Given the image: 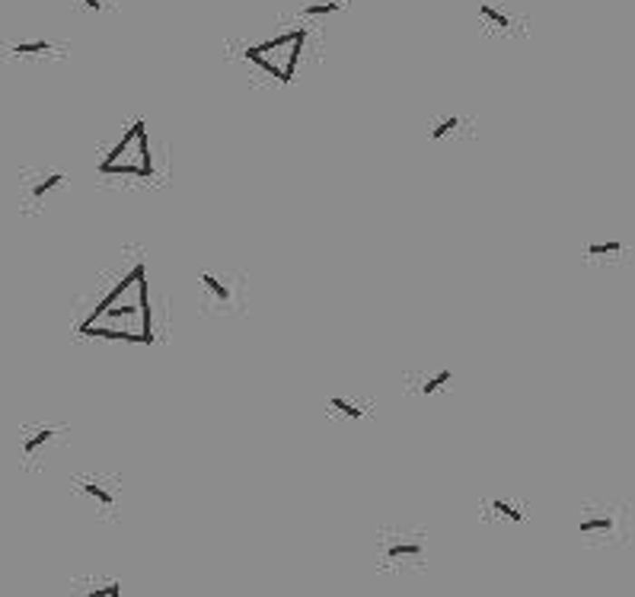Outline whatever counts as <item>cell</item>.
Returning <instances> with one entry per match:
<instances>
[{"mask_svg": "<svg viewBox=\"0 0 635 597\" xmlns=\"http://www.w3.org/2000/svg\"><path fill=\"white\" fill-rule=\"evenodd\" d=\"M319 42H323V35H319L317 23L291 16V20H281L271 33L259 35V39L227 42L224 58L243 67V73L249 77V87L278 90L298 77L300 64L307 58H317Z\"/></svg>", "mask_w": 635, "mask_h": 597, "instance_id": "cell-1", "label": "cell"}, {"mask_svg": "<svg viewBox=\"0 0 635 597\" xmlns=\"http://www.w3.org/2000/svg\"><path fill=\"white\" fill-rule=\"evenodd\" d=\"M96 182L112 189H160L170 182L166 144H160V151L153 147L144 119L122 125V132L103 147L96 160Z\"/></svg>", "mask_w": 635, "mask_h": 597, "instance_id": "cell-2", "label": "cell"}, {"mask_svg": "<svg viewBox=\"0 0 635 597\" xmlns=\"http://www.w3.org/2000/svg\"><path fill=\"white\" fill-rule=\"evenodd\" d=\"M431 569V533L418 524H384L374 540V572L380 578H418Z\"/></svg>", "mask_w": 635, "mask_h": 597, "instance_id": "cell-3", "label": "cell"}, {"mask_svg": "<svg viewBox=\"0 0 635 597\" xmlns=\"http://www.w3.org/2000/svg\"><path fill=\"white\" fill-rule=\"evenodd\" d=\"M578 540L591 550H626L632 546V504L622 498H588L575 511Z\"/></svg>", "mask_w": 635, "mask_h": 597, "instance_id": "cell-4", "label": "cell"}, {"mask_svg": "<svg viewBox=\"0 0 635 597\" xmlns=\"http://www.w3.org/2000/svg\"><path fill=\"white\" fill-rule=\"evenodd\" d=\"M199 310L211 319H243L249 313V275L237 266H214L199 275Z\"/></svg>", "mask_w": 635, "mask_h": 597, "instance_id": "cell-5", "label": "cell"}, {"mask_svg": "<svg viewBox=\"0 0 635 597\" xmlns=\"http://www.w3.org/2000/svg\"><path fill=\"white\" fill-rule=\"evenodd\" d=\"M71 498L103 524L125 518V476L119 470H86L71 476Z\"/></svg>", "mask_w": 635, "mask_h": 597, "instance_id": "cell-6", "label": "cell"}, {"mask_svg": "<svg viewBox=\"0 0 635 597\" xmlns=\"http://www.w3.org/2000/svg\"><path fill=\"white\" fill-rule=\"evenodd\" d=\"M71 176L58 166H26L20 170V214L39 218L52 201L71 192Z\"/></svg>", "mask_w": 635, "mask_h": 597, "instance_id": "cell-7", "label": "cell"}, {"mask_svg": "<svg viewBox=\"0 0 635 597\" xmlns=\"http://www.w3.org/2000/svg\"><path fill=\"white\" fill-rule=\"evenodd\" d=\"M71 441L67 422H29L20 428V470L39 473Z\"/></svg>", "mask_w": 635, "mask_h": 597, "instance_id": "cell-8", "label": "cell"}, {"mask_svg": "<svg viewBox=\"0 0 635 597\" xmlns=\"http://www.w3.org/2000/svg\"><path fill=\"white\" fill-rule=\"evenodd\" d=\"M476 26L492 42L527 39L530 16L514 0H476Z\"/></svg>", "mask_w": 635, "mask_h": 597, "instance_id": "cell-9", "label": "cell"}, {"mask_svg": "<svg viewBox=\"0 0 635 597\" xmlns=\"http://www.w3.org/2000/svg\"><path fill=\"white\" fill-rule=\"evenodd\" d=\"M71 54V42L67 39H52V35H35V39H14L0 42V61L10 64H61Z\"/></svg>", "mask_w": 635, "mask_h": 597, "instance_id": "cell-10", "label": "cell"}, {"mask_svg": "<svg viewBox=\"0 0 635 597\" xmlns=\"http://www.w3.org/2000/svg\"><path fill=\"white\" fill-rule=\"evenodd\" d=\"M457 387V371L444 361H428V365H415L403 374V393L412 399H437V396H447L454 393Z\"/></svg>", "mask_w": 635, "mask_h": 597, "instance_id": "cell-11", "label": "cell"}, {"mask_svg": "<svg viewBox=\"0 0 635 597\" xmlns=\"http://www.w3.org/2000/svg\"><path fill=\"white\" fill-rule=\"evenodd\" d=\"M479 134V119L464 109H437L425 122V138L437 147H460Z\"/></svg>", "mask_w": 635, "mask_h": 597, "instance_id": "cell-12", "label": "cell"}, {"mask_svg": "<svg viewBox=\"0 0 635 597\" xmlns=\"http://www.w3.org/2000/svg\"><path fill=\"white\" fill-rule=\"evenodd\" d=\"M530 502L514 492H489L479 498V521L492 527H521L530 521Z\"/></svg>", "mask_w": 635, "mask_h": 597, "instance_id": "cell-13", "label": "cell"}, {"mask_svg": "<svg viewBox=\"0 0 635 597\" xmlns=\"http://www.w3.org/2000/svg\"><path fill=\"white\" fill-rule=\"evenodd\" d=\"M377 412V399L374 396H351V393H336V396H326L323 416L329 418L338 428H355V425L367 422V418Z\"/></svg>", "mask_w": 635, "mask_h": 597, "instance_id": "cell-14", "label": "cell"}, {"mask_svg": "<svg viewBox=\"0 0 635 597\" xmlns=\"http://www.w3.org/2000/svg\"><path fill=\"white\" fill-rule=\"evenodd\" d=\"M632 262V246L626 240H601L591 237L581 246V266L594 269V272H616V269H626Z\"/></svg>", "mask_w": 635, "mask_h": 597, "instance_id": "cell-15", "label": "cell"}, {"mask_svg": "<svg viewBox=\"0 0 635 597\" xmlns=\"http://www.w3.org/2000/svg\"><path fill=\"white\" fill-rule=\"evenodd\" d=\"M71 588L73 594H86V597H119L125 591V584L109 575H77L71 582Z\"/></svg>", "mask_w": 635, "mask_h": 597, "instance_id": "cell-16", "label": "cell"}, {"mask_svg": "<svg viewBox=\"0 0 635 597\" xmlns=\"http://www.w3.org/2000/svg\"><path fill=\"white\" fill-rule=\"evenodd\" d=\"M348 4L351 0H300V7H298V14L294 16H300V20H307V23H323V20H329V16H338L342 10H348Z\"/></svg>", "mask_w": 635, "mask_h": 597, "instance_id": "cell-17", "label": "cell"}, {"mask_svg": "<svg viewBox=\"0 0 635 597\" xmlns=\"http://www.w3.org/2000/svg\"><path fill=\"white\" fill-rule=\"evenodd\" d=\"M119 4L122 0H71V10H77V14H83V16H109V14H115L119 10Z\"/></svg>", "mask_w": 635, "mask_h": 597, "instance_id": "cell-18", "label": "cell"}]
</instances>
